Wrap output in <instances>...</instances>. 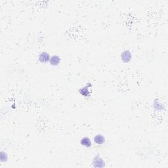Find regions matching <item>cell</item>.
Masks as SVG:
<instances>
[{
  "label": "cell",
  "mask_w": 168,
  "mask_h": 168,
  "mask_svg": "<svg viewBox=\"0 0 168 168\" xmlns=\"http://www.w3.org/2000/svg\"><path fill=\"white\" fill-rule=\"evenodd\" d=\"M50 59H51V57H50L49 55L46 52H41L38 56V59L42 63L47 62L48 61H49Z\"/></svg>",
  "instance_id": "obj_1"
},
{
  "label": "cell",
  "mask_w": 168,
  "mask_h": 168,
  "mask_svg": "<svg viewBox=\"0 0 168 168\" xmlns=\"http://www.w3.org/2000/svg\"><path fill=\"white\" fill-rule=\"evenodd\" d=\"M50 64L52 66H57L59 65L60 62V59L57 55H53L50 59Z\"/></svg>",
  "instance_id": "obj_2"
},
{
  "label": "cell",
  "mask_w": 168,
  "mask_h": 168,
  "mask_svg": "<svg viewBox=\"0 0 168 168\" xmlns=\"http://www.w3.org/2000/svg\"><path fill=\"white\" fill-rule=\"evenodd\" d=\"M122 60L125 62H127L131 60V53L129 51H125L122 53Z\"/></svg>",
  "instance_id": "obj_3"
},
{
  "label": "cell",
  "mask_w": 168,
  "mask_h": 168,
  "mask_svg": "<svg viewBox=\"0 0 168 168\" xmlns=\"http://www.w3.org/2000/svg\"><path fill=\"white\" fill-rule=\"evenodd\" d=\"M94 141L98 144H102L104 143V137L102 135H97L94 138Z\"/></svg>",
  "instance_id": "obj_4"
},
{
  "label": "cell",
  "mask_w": 168,
  "mask_h": 168,
  "mask_svg": "<svg viewBox=\"0 0 168 168\" xmlns=\"http://www.w3.org/2000/svg\"><path fill=\"white\" fill-rule=\"evenodd\" d=\"M81 144L83 146H85L86 147H90L91 146V141L90 139L87 137H84L81 140Z\"/></svg>",
  "instance_id": "obj_5"
},
{
  "label": "cell",
  "mask_w": 168,
  "mask_h": 168,
  "mask_svg": "<svg viewBox=\"0 0 168 168\" xmlns=\"http://www.w3.org/2000/svg\"><path fill=\"white\" fill-rule=\"evenodd\" d=\"M101 163H104V161L101 158H96L94 160V165L95 167H102L104 165H101Z\"/></svg>",
  "instance_id": "obj_6"
},
{
  "label": "cell",
  "mask_w": 168,
  "mask_h": 168,
  "mask_svg": "<svg viewBox=\"0 0 168 168\" xmlns=\"http://www.w3.org/2000/svg\"><path fill=\"white\" fill-rule=\"evenodd\" d=\"M80 93L83 96H88L89 94L87 87H85V88H83V89H81L80 90Z\"/></svg>",
  "instance_id": "obj_7"
}]
</instances>
